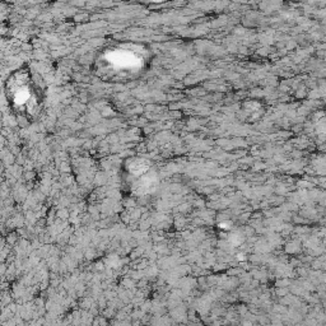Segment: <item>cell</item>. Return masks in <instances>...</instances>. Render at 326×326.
<instances>
[{"mask_svg": "<svg viewBox=\"0 0 326 326\" xmlns=\"http://www.w3.org/2000/svg\"><path fill=\"white\" fill-rule=\"evenodd\" d=\"M106 61L115 68V73H134L143 66V59L131 50H115L107 55Z\"/></svg>", "mask_w": 326, "mask_h": 326, "instance_id": "6da1fadb", "label": "cell"}, {"mask_svg": "<svg viewBox=\"0 0 326 326\" xmlns=\"http://www.w3.org/2000/svg\"><path fill=\"white\" fill-rule=\"evenodd\" d=\"M15 80H12V98H13V103L15 106H21V107H27L29 111L33 110V107L37 105L36 101V96L34 92L32 89V87H29L27 84V78L26 75H21L22 83H19V78L18 75H15Z\"/></svg>", "mask_w": 326, "mask_h": 326, "instance_id": "7a4b0ae2", "label": "cell"}]
</instances>
